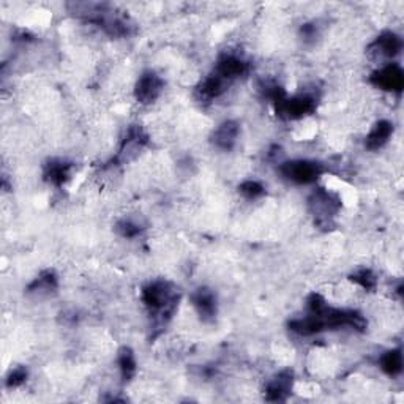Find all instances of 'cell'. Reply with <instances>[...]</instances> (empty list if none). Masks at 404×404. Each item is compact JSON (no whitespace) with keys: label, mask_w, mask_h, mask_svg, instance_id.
<instances>
[{"label":"cell","mask_w":404,"mask_h":404,"mask_svg":"<svg viewBox=\"0 0 404 404\" xmlns=\"http://www.w3.org/2000/svg\"><path fill=\"white\" fill-rule=\"evenodd\" d=\"M179 289L169 281H153L143 289V302L160 322H166L179 305Z\"/></svg>","instance_id":"cell-1"},{"label":"cell","mask_w":404,"mask_h":404,"mask_svg":"<svg viewBox=\"0 0 404 404\" xmlns=\"http://www.w3.org/2000/svg\"><path fill=\"white\" fill-rule=\"evenodd\" d=\"M280 172L284 179H288L299 185H310L324 174V166L316 161L308 160H292L286 161L280 166Z\"/></svg>","instance_id":"cell-2"},{"label":"cell","mask_w":404,"mask_h":404,"mask_svg":"<svg viewBox=\"0 0 404 404\" xmlns=\"http://www.w3.org/2000/svg\"><path fill=\"white\" fill-rule=\"evenodd\" d=\"M316 106H318V101L310 93H302L296 95V97H286L275 105L276 114L283 117V119L288 120H296L302 119L305 115H310L316 111Z\"/></svg>","instance_id":"cell-3"},{"label":"cell","mask_w":404,"mask_h":404,"mask_svg":"<svg viewBox=\"0 0 404 404\" xmlns=\"http://www.w3.org/2000/svg\"><path fill=\"white\" fill-rule=\"evenodd\" d=\"M341 201L336 195L330 193L326 188H318L310 197V210L316 217L318 224H328L340 209Z\"/></svg>","instance_id":"cell-4"},{"label":"cell","mask_w":404,"mask_h":404,"mask_svg":"<svg viewBox=\"0 0 404 404\" xmlns=\"http://www.w3.org/2000/svg\"><path fill=\"white\" fill-rule=\"evenodd\" d=\"M371 84L385 92L400 93L404 87V73L398 63H388L371 75Z\"/></svg>","instance_id":"cell-5"},{"label":"cell","mask_w":404,"mask_h":404,"mask_svg":"<svg viewBox=\"0 0 404 404\" xmlns=\"http://www.w3.org/2000/svg\"><path fill=\"white\" fill-rule=\"evenodd\" d=\"M163 89V79H161L157 73L147 71L138 79L135 87V97L139 103H143V105H149V103L155 101L160 97Z\"/></svg>","instance_id":"cell-6"},{"label":"cell","mask_w":404,"mask_h":404,"mask_svg":"<svg viewBox=\"0 0 404 404\" xmlns=\"http://www.w3.org/2000/svg\"><path fill=\"white\" fill-rule=\"evenodd\" d=\"M191 302H193L195 310L200 314L204 322H212L217 318L218 304L214 291L209 288H200L191 294Z\"/></svg>","instance_id":"cell-7"},{"label":"cell","mask_w":404,"mask_h":404,"mask_svg":"<svg viewBox=\"0 0 404 404\" xmlns=\"http://www.w3.org/2000/svg\"><path fill=\"white\" fill-rule=\"evenodd\" d=\"M145 144H147V135L144 133L143 128L133 125V127L128 128L127 135H125L122 145H120V150L119 153H117L115 160L122 161V163L133 160Z\"/></svg>","instance_id":"cell-8"},{"label":"cell","mask_w":404,"mask_h":404,"mask_svg":"<svg viewBox=\"0 0 404 404\" xmlns=\"http://www.w3.org/2000/svg\"><path fill=\"white\" fill-rule=\"evenodd\" d=\"M248 73V63L237 56L226 54L219 58L217 67H215V75L224 79L227 84L234 79H239L242 76H245Z\"/></svg>","instance_id":"cell-9"},{"label":"cell","mask_w":404,"mask_h":404,"mask_svg":"<svg viewBox=\"0 0 404 404\" xmlns=\"http://www.w3.org/2000/svg\"><path fill=\"white\" fill-rule=\"evenodd\" d=\"M294 385V374L292 371L286 370L278 373L274 379L269 380L266 387V398L267 401H284L288 400L289 393L292 392Z\"/></svg>","instance_id":"cell-10"},{"label":"cell","mask_w":404,"mask_h":404,"mask_svg":"<svg viewBox=\"0 0 404 404\" xmlns=\"http://www.w3.org/2000/svg\"><path fill=\"white\" fill-rule=\"evenodd\" d=\"M401 48H403L401 38L395 32H390V31L380 33L370 46L373 54L387 57V58H393L395 56H398L401 53Z\"/></svg>","instance_id":"cell-11"},{"label":"cell","mask_w":404,"mask_h":404,"mask_svg":"<svg viewBox=\"0 0 404 404\" xmlns=\"http://www.w3.org/2000/svg\"><path fill=\"white\" fill-rule=\"evenodd\" d=\"M239 133V123L234 120H226L212 133V143L219 150H231L237 143Z\"/></svg>","instance_id":"cell-12"},{"label":"cell","mask_w":404,"mask_h":404,"mask_svg":"<svg viewBox=\"0 0 404 404\" xmlns=\"http://www.w3.org/2000/svg\"><path fill=\"white\" fill-rule=\"evenodd\" d=\"M393 135V123L388 120H379L365 139V147L368 150H379L384 147Z\"/></svg>","instance_id":"cell-13"},{"label":"cell","mask_w":404,"mask_h":404,"mask_svg":"<svg viewBox=\"0 0 404 404\" xmlns=\"http://www.w3.org/2000/svg\"><path fill=\"white\" fill-rule=\"evenodd\" d=\"M71 175V165L62 160H51L45 166V179L56 187L67 183Z\"/></svg>","instance_id":"cell-14"},{"label":"cell","mask_w":404,"mask_h":404,"mask_svg":"<svg viewBox=\"0 0 404 404\" xmlns=\"http://www.w3.org/2000/svg\"><path fill=\"white\" fill-rule=\"evenodd\" d=\"M227 89V83L224 79H222L219 76H217L215 73L214 75H210L209 78H205L201 86H200V93L204 100H214L222 97V95L226 92Z\"/></svg>","instance_id":"cell-15"},{"label":"cell","mask_w":404,"mask_h":404,"mask_svg":"<svg viewBox=\"0 0 404 404\" xmlns=\"http://www.w3.org/2000/svg\"><path fill=\"white\" fill-rule=\"evenodd\" d=\"M379 366L380 370L384 371L387 376H398L403 371V354L401 349H392L387 351L385 354H382L379 358Z\"/></svg>","instance_id":"cell-16"},{"label":"cell","mask_w":404,"mask_h":404,"mask_svg":"<svg viewBox=\"0 0 404 404\" xmlns=\"http://www.w3.org/2000/svg\"><path fill=\"white\" fill-rule=\"evenodd\" d=\"M58 288V280L54 270H46L36 278V280L29 286V292L31 294H38V296H43V294H51L54 292Z\"/></svg>","instance_id":"cell-17"},{"label":"cell","mask_w":404,"mask_h":404,"mask_svg":"<svg viewBox=\"0 0 404 404\" xmlns=\"http://www.w3.org/2000/svg\"><path fill=\"white\" fill-rule=\"evenodd\" d=\"M119 368L122 373L123 380H131L135 378L136 370H138V363H136V357L133 354V351L130 348H122L119 351Z\"/></svg>","instance_id":"cell-18"},{"label":"cell","mask_w":404,"mask_h":404,"mask_svg":"<svg viewBox=\"0 0 404 404\" xmlns=\"http://www.w3.org/2000/svg\"><path fill=\"white\" fill-rule=\"evenodd\" d=\"M351 281L358 284L360 288H363L365 291H374L378 286V278L370 269H362L356 271V274H352Z\"/></svg>","instance_id":"cell-19"},{"label":"cell","mask_w":404,"mask_h":404,"mask_svg":"<svg viewBox=\"0 0 404 404\" xmlns=\"http://www.w3.org/2000/svg\"><path fill=\"white\" fill-rule=\"evenodd\" d=\"M239 191L245 197H248V200H258V197H261L264 193H266V190H264V187L261 185L259 182H256V180L244 182L239 187Z\"/></svg>","instance_id":"cell-20"},{"label":"cell","mask_w":404,"mask_h":404,"mask_svg":"<svg viewBox=\"0 0 404 404\" xmlns=\"http://www.w3.org/2000/svg\"><path fill=\"white\" fill-rule=\"evenodd\" d=\"M117 231L122 237H127V239H133L136 237L139 232H141V226L131 222V219H123L119 224H117Z\"/></svg>","instance_id":"cell-21"},{"label":"cell","mask_w":404,"mask_h":404,"mask_svg":"<svg viewBox=\"0 0 404 404\" xmlns=\"http://www.w3.org/2000/svg\"><path fill=\"white\" fill-rule=\"evenodd\" d=\"M26 379H27V370L23 368V366H19V368H14L10 373L9 379H6V385H9V387H19V385L24 384Z\"/></svg>","instance_id":"cell-22"}]
</instances>
